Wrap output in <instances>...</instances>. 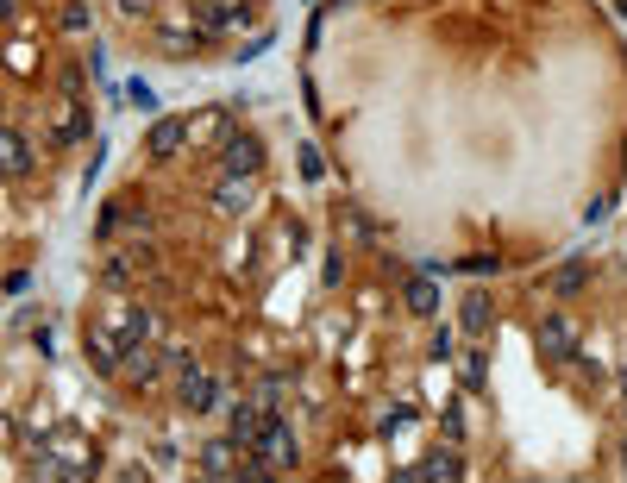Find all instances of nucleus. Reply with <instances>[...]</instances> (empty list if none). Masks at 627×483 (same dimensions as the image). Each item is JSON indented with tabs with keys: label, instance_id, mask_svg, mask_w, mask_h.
<instances>
[{
	"label": "nucleus",
	"instance_id": "obj_1",
	"mask_svg": "<svg viewBox=\"0 0 627 483\" xmlns=\"http://www.w3.org/2000/svg\"><path fill=\"white\" fill-rule=\"evenodd\" d=\"M251 452H258L270 471H295V458H301V446H295V433H289L283 414H270V421H264V433L251 440Z\"/></svg>",
	"mask_w": 627,
	"mask_h": 483
},
{
	"label": "nucleus",
	"instance_id": "obj_2",
	"mask_svg": "<svg viewBox=\"0 0 627 483\" xmlns=\"http://www.w3.org/2000/svg\"><path fill=\"white\" fill-rule=\"evenodd\" d=\"M220 170H226V176H239V182H251V176L264 170V145H258L251 132H232V138H226V151H220Z\"/></svg>",
	"mask_w": 627,
	"mask_h": 483
},
{
	"label": "nucleus",
	"instance_id": "obj_3",
	"mask_svg": "<svg viewBox=\"0 0 627 483\" xmlns=\"http://www.w3.org/2000/svg\"><path fill=\"white\" fill-rule=\"evenodd\" d=\"M540 358H546V364H571V358H577V327H571V314H546V320H540Z\"/></svg>",
	"mask_w": 627,
	"mask_h": 483
},
{
	"label": "nucleus",
	"instance_id": "obj_4",
	"mask_svg": "<svg viewBox=\"0 0 627 483\" xmlns=\"http://www.w3.org/2000/svg\"><path fill=\"white\" fill-rule=\"evenodd\" d=\"M201 471L207 477H239L245 471V446L232 440V433H226V440H214V446H201Z\"/></svg>",
	"mask_w": 627,
	"mask_h": 483
},
{
	"label": "nucleus",
	"instance_id": "obj_5",
	"mask_svg": "<svg viewBox=\"0 0 627 483\" xmlns=\"http://www.w3.org/2000/svg\"><path fill=\"white\" fill-rule=\"evenodd\" d=\"M182 408H189V414L220 408V389H214V377H207L201 364H189V371H182Z\"/></svg>",
	"mask_w": 627,
	"mask_h": 483
},
{
	"label": "nucleus",
	"instance_id": "obj_6",
	"mask_svg": "<svg viewBox=\"0 0 627 483\" xmlns=\"http://www.w3.org/2000/svg\"><path fill=\"white\" fill-rule=\"evenodd\" d=\"M164 364H170V358H157V352H151V345H145V339H138V345H126V358H120V371H126V377H132L138 389H151V383H157V371H164Z\"/></svg>",
	"mask_w": 627,
	"mask_h": 483
},
{
	"label": "nucleus",
	"instance_id": "obj_7",
	"mask_svg": "<svg viewBox=\"0 0 627 483\" xmlns=\"http://www.w3.org/2000/svg\"><path fill=\"white\" fill-rule=\"evenodd\" d=\"M182 145H189V126H182V120H176V113H164V120H157V126H151V138H145V151L157 157V164H164V157H176Z\"/></svg>",
	"mask_w": 627,
	"mask_h": 483
},
{
	"label": "nucleus",
	"instance_id": "obj_8",
	"mask_svg": "<svg viewBox=\"0 0 627 483\" xmlns=\"http://www.w3.org/2000/svg\"><path fill=\"white\" fill-rule=\"evenodd\" d=\"M402 302L408 314H439V276L421 270V276H408V289H402Z\"/></svg>",
	"mask_w": 627,
	"mask_h": 483
},
{
	"label": "nucleus",
	"instance_id": "obj_9",
	"mask_svg": "<svg viewBox=\"0 0 627 483\" xmlns=\"http://www.w3.org/2000/svg\"><path fill=\"white\" fill-rule=\"evenodd\" d=\"M0 170H7V176H26V170H32V145L19 138V126L0 132Z\"/></svg>",
	"mask_w": 627,
	"mask_h": 483
},
{
	"label": "nucleus",
	"instance_id": "obj_10",
	"mask_svg": "<svg viewBox=\"0 0 627 483\" xmlns=\"http://www.w3.org/2000/svg\"><path fill=\"white\" fill-rule=\"evenodd\" d=\"M113 327H120L126 345H138V339L157 333V320H151V308H113Z\"/></svg>",
	"mask_w": 627,
	"mask_h": 483
},
{
	"label": "nucleus",
	"instance_id": "obj_11",
	"mask_svg": "<svg viewBox=\"0 0 627 483\" xmlns=\"http://www.w3.org/2000/svg\"><path fill=\"white\" fill-rule=\"evenodd\" d=\"M88 358H95L101 377H113V371H120V358H126V345L113 339V333H88Z\"/></svg>",
	"mask_w": 627,
	"mask_h": 483
},
{
	"label": "nucleus",
	"instance_id": "obj_12",
	"mask_svg": "<svg viewBox=\"0 0 627 483\" xmlns=\"http://www.w3.org/2000/svg\"><path fill=\"white\" fill-rule=\"evenodd\" d=\"M458 320H464V333H483V327H490V320H496V308H490V295H464V308H458Z\"/></svg>",
	"mask_w": 627,
	"mask_h": 483
},
{
	"label": "nucleus",
	"instance_id": "obj_13",
	"mask_svg": "<svg viewBox=\"0 0 627 483\" xmlns=\"http://www.w3.org/2000/svg\"><path fill=\"white\" fill-rule=\"evenodd\" d=\"M88 132V120H82V107L76 101H63L57 107V145H76V138Z\"/></svg>",
	"mask_w": 627,
	"mask_h": 483
},
{
	"label": "nucleus",
	"instance_id": "obj_14",
	"mask_svg": "<svg viewBox=\"0 0 627 483\" xmlns=\"http://www.w3.org/2000/svg\"><path fill=\"white\" fill-rule=\"evenodd\" d=\"M427 477H433V483L464 477V458H458V452H433V458H427Z\"/></svg>",
	"mask_w": 627,
	"mask_h": 483
},
{
	"label": "nucleus",
	"instance_id": "obj_15",
	"mask_svg": "<svg viewBox=\"0 0 627 483\" xmlns=\"http://www.w3.org/2000/svg\"><path fill=\"white\" fill-rule=\"evenodd\" d=\"M214 207H220V214H239V207H245V182H239V176H226L220 189H214Z\"/></svg>",
	"mask_w": 627,
	"mask_h": 483
},
{
	"label": "nucleus",
	"instance_id": "obj_16",
	"mask_svg": "<svg viewBox=\"0 0 627 483\" xmlns=\"http://www.w3.org/2000/svg\"><path fill=\"white\" fill-rule=\"evenodd\" d=\"M88 19H95V13H88V0H69V7H63V32H69V38H82V32H88Z\"/></svg>",
	"mask_w": 627,
	"mask_h": 483
},
{
	"label": "nucleus",
	"instance_id": "obj_17",
	"mask_svg": "<svg viewBox=\"0 0 627 483\" xmlns=\"http://www.w3.org/2000/svg\"><path fill=\"white\" fill-rule=\"evenodd\" d=\"M283 396H289V377H264V383H258V402H264L270 414L283 408Z\"/></svg>",
	"mask_w": 627,
	"mask_h": 483
},
{
	"label": "nucleus",
	"instance_id": "obj_18",
	"mask_svg": "<svg viewBox=\"0 0 627 483\" xmlns=\"http://www.w3.org/2000/svg\"><path fill=\"white\" fill-rule=\"evenodd\" d=\"M552 289H559V295H577V289H584V264L571 258V264H565L559 276H552Z\"/></svg>",
	"mask_w": 627,
	"mask_h": 483
},
{
	"label": "nucleus",
	"instance_id": "obj_19",
	"mask_svg": "<svg viewBox=\"0 0 627 483\" xmlns=\"http://www.w3.org/2000/svg\"><path fill=\"white\" fill-rule=\"evenodd\" d=\"M107 283L126 289V283H132V258H113V264H107Z\"/></svg>",
	"mask_w": 627,
	"mask_h": 483
},
{
	"label": "nucleus",
	"instance_id": "obj_20",
	"mask_svg": "<svg viewBox=\"0 0 627 483\" xmlns=\"http://www.w3.org/2000/svg\"><path fill=\"white\" fill-rule=\"evenodd\" d=\"M464 389H483V352L464 358Z\"/></svg>",
	"mask_w": 627,
	"mask_h": 483
},
{
	"label": "nucleus",
	"instance_id": "obj_21",
	"mask_svg": "<svg viewBox=\"0 0 627 483\" xmlns=\"http://www.w3.org/2000/svg\"><path fill=\"white\" fill-rule=\"evenodd\" d=\"M320 170H327V164H320V151H314V145H301V176H320Z\"/></svg>",
	"mask_w": 627,
	"mask_h": 483
},
{
	"label": "nucleus",
	"instance_id": "obj_22",
	"mask_svg": "<svg viewBox=\"0 0 627 483\" xmlns=\"http://www.w3.org/2000/svg\"><path fill=\"white\" fill-rule=\"evenodd\" d=\"M615 471H621V477H627V440H621V446H615Z\"/></svg>",
	"mask_w": 627,
	"mask_h": 483
},
{
	"label": "nucleus",
	"instance_id": "obj_23",
	"mask_svg": "<svg viewBox=\"0 0 627 483\" xmlns=\"http://www.w3.org/2000/svg\"><path fill=\"white\" fill-rule=\"evenodd\" d=\"M0 13H7V19H13V13H19V0H0Z\"/></svg>",
	"mask_w": 627,
	"mask_h": 483
},
{
	"label": "nucleus",
	"instance_id": "obj_24",
	"mask_svg": "<svg viewBox=\"0 0 627 483\" xmlns=\"http://www.w3.org/2000/svg\"><path fill=\"white\" fill-rule=\"evenodd\" d=\"M621 396H627V377H621Z\"/></svg>",
	"mask_w": 627,
	"mask_h": 483
}]
</instances>
